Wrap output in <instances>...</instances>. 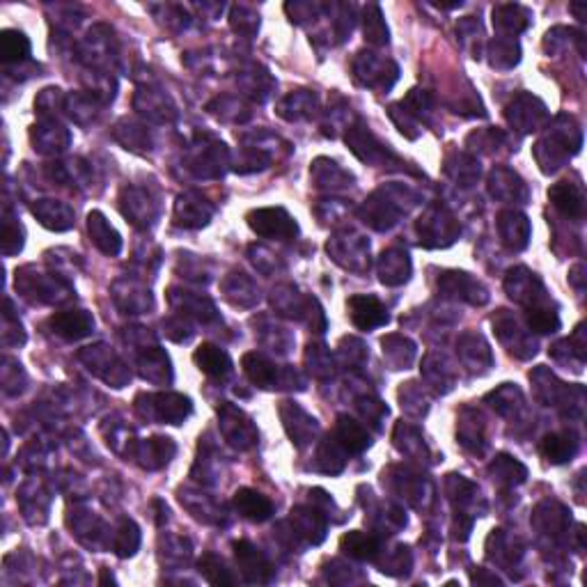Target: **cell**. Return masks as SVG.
Masks as SVG:
<instances>
[{
	"instance_id": "1",
	"label": "cell",
	"mask_w": 587,
	"mask_h": 587,
	"mask_svg": "<svg viewBox=\"0 0 587 587\" xmlns=\"http://www.w3.org/2000/svg\"><path fill=\"white\" fill-rule=\"evenodd\" d=\"M581 145V129H578L572 117H569L567 127H560V122H555V127L551 129V133H546V136L534 145V159H537L542 172L551 175V172H558L573 154H578Z\"/></svg>"
},
{
	"instance_id": "2",
	"label": "cell",
	"mask_w": 587,
	"mask_h": 587,
	"mask_svg": "<svg viewBox=\"0 0 587 587\" xmlns=\"http://www.w3.org/2000/svg\"><path fill=\"white\" fill-rule=\"evenodd\" d=\"M136 408L154 423L181 425L193 413V404L189 397L180 393H156L141 395L136 399Z\"/></svg>"
},
{
	"instance_id": "3",
	"label": "cell",
	"mask_w": 587,
	"mask_h": 587,
	"mask_svg": "<svg viewBox=\"0 0 587 587\" xmlns=\"http://www.w3.org/2000/svg\"><path fill=\"white\" fill-rule=\"evenodd\" d=\"M243 372H246L248 381L262 390H273V388H291L294 381H298L297 372L294 369H280L278 365H273L267 356L258 354H246L241 360ZM301 384V381H298Z\"/></svg>"
},
{
	"instance_id": "4",
	"label": "cell",
	"mask_w": 587,
	"mask_h": 587,
	"mask_svg": "<svg viewBox=\"0 0 587 587\" xmlns=\"http://www.w3.org/2000/svg\"><path fill=\"white\" fill-rule=\"evenodd\" d=\"M248 225L255 234L262 239H280V241H289L298 234V223L287 214L282 207H264L253 209L246 216Z\"/></svg>"
},
{
	"instance_id": "5",
	"label": "cell",
	"mask_w": 587,
	"mask_h": 587,
	"mask_svg": "<svg viewBox=\"0 0 587 587\" xmlns=\"http://www.w3.org/2000/svg\"><path fill=\"white\" fill-rule=\"evenodd\" d=\"M417 232H420V241L427 248L436 246H450L456 237H459L461 228L443 207L427 209L420 220H417Z\"/></svg>"
},
{
	"instance_id": "6",
	"label": "cell",
	"mask_w": 587,
	"mask_h": 587,
	"mask_svg": "<svg viewBox=\"0 0 587 587\" xmlns=\"http://www.w3.org/2000/svg\"><path fill=\"white\" fill-rule=\"evenodd\" d=\"M354 76L360 85L374 90H390L393 83L397 81V64L390 60L379 58L377 54H358L354 60Z\"/></svg>"
},
{
	"instance_id": "7",
	"label": "cell",
	"mask_w": 587,
	"mask_h": 587,
	"mask_svg": "<svg viewBox=\"0 0 587 587\" xmlns=\"http://www.w3.org/2000/svg\"><path fill=\"white\" fill-rule=\"evenodd\" d=\"M402 214H406V207L399 204V200L395 198L393 191L386 189L377 191V193L363 204V209H360V216H363L365 223L372 225V228L379 230V232L397 225Z\"/></svg>"
},
{
	"instance_id": "8",
	"label": "cell",
	"mask_w": 587,
	"mask_h": 587,
	"mask_svg": "<svg viewBox=\"0 0 587 587\" xmlns=\"http://www.w3.org/2000/svg\"><path fill=\"white\" fill-rule=\"evenodd\" d=\"M81 358L88 363V367L93 369L97 377H102L106 384H111L113 388H124L127 381L132 379V374L124 367V363H122L108 347H88V349L81 351Z\"/></svg>"
},
{
	"instance_id": "9",
	"label": "cell",
	"mask_w": 587,
	"mask_h": 587,
	"mask_svg": "<svg viewBox=\"0 0 587 587\" xmlns=\"http://www.w3.org/2000/svg\"><path fill=\"white\" fill-rule=\"evenodd\" d=\"M219 417L220 432L228 438L230 445L239 447V450H248V447H253L258 443V429L241 408L232 406V404H223L219 408Z\"/></svg>"
},
{
	"instance_id": "10",
	"label": "cell",
	"mask_w": 587,
	"mask_h": 587,
	"mask_svg": "<svg viewBox=\"0 0 587 587\" xmlns=\"http://www.w3.org/2000/svg\"><path fill=\"white\" fill-rule=\"evenodd\" d=\"M438 287H441V294L447 298H455V301L471 303V306H484L489 301V294L482 287L480 280L471 276V273L464 271H447L443 273L441 280H438Z\"/></svg>"
},
{
	"instance_id": "11",
	"label": "cell",
	"mask_w": 587,
	"mask_h": 587,
	"mask_svg": "<svg viewBox=\"0 0 587 587\" xmlns=\"http://www.w3.org/2000/svg\"><path fill=\"white\" fill-rule=\"evenodd\" d=\"M505 117L516 132L521 133L537 132L543 122H546V106H543L537 97H533V94L521 93L516 94L514 102L507 106Z\"/></svg>"
},
{
	"instance_id": "12",
	"label": "cell",
	"mask_w": 587,
	"mask_h": 587,
	"mask_svg": "<svg viewBox=\"0 0 587 587\" xmlns=\"http://www.w3.org/2000/svg\"><path fill=\"white\" fill-rule=\"evenodd\" d=\"M505 289L507 294H510V298H514L516 303H521V306L525 308L549 303L546 301V297H543L546 289H543L542 280H539L533 271H528V269L523 267H516L507 273Z\"/></svg>"
},
{
	"instance_id": "13",
	"label": "cell",
	"mask_w": 587,
	"mask_h": 587,
	"mask_svg": "<svg viewBox=\"0 0 587 587\" xmlns=\"http://www.w3.org/2000/svg\"><path fill=\"white\" fill-rule=\"evenodd\" d=\"M347 310H349L351 324L358 330H374L379 326L388 324V310L384 303L372 294H356L347 301Z\"/></svg>"
},
{
	"instance_id": "14",
	"label": "cell",
	"mask_w": 587,
	"mask_h": 587,
	"mask_svg": "<svg viewBox=\"0 0 587 587\" xmlns=\"http://www.w3.org/2000/svg\"><path fill=\"white\" fill-rule=\"evenodd\" d=\"M234 558H237L239 572L243 573L248 582H269L273 576L271 563L267 560V555L255 546V543L246 542H234Z\"/></svg>"
},
{
	"instance_id": "15",
	"label": "cell",
	"mask_w": 587,
	"mask_h": 587,
	"mask_svg": "<svg viewBox=\"0 0 587 587\" xmlns=\"http://www.w3.org/2000/svg\"><path fill=\"white\" fill-rule=\"evenodd\" d=\"M280 417H282V425H285L287 434H289V438L297 443L298 447L312 443V438H315L317 432H319V425H317L315 417L308 416V413L303 411L297 402H282L280 404Z\"/></svg>"
},
{
	"instance_id": "16",
	"label": "cell",
	"mask_w": 587,
	"mask_h": 587,
	"mask_svg": "<svg viewBox=\"0 0 587 587\" xmlns=\"http://www.w3.org/2000/svg\"><path fill=\"white\" fill-rule=\"evenodd\" d=\"M51 330L63 340H83L94 330V317L88 310H63L51 315Z\"/></svg>"
},
{
	"instance_id": "17",
	"label": "cell",
	"mask_w": 587,
	"mask_h": 587,
	"mask_svg": "<svg viewBox=\"0 0 587 587\" xmlns=\"http://www.w3.org/2000/svg\"><path fill=\"white\" fill-rule=\"evenodd\" d=\"M347 145L351 147L356 156L365 163H384L390 154V150L386 145H381L377 138L372 136L369 127H365L363 122L354 124V127L347 132Z\"/></svg>"
},
{
	"instance_id": "18",
	"label": "cell",
	"mask_w": 587,
	"mask_h": 587,
	"mask_svg": "<svg viewBox=\"0 0 587 587\" xmlns=\"http://www.w3.org/2000/svg\"><path fill=\"white\" fill-rule=\"evenodd\" d=\"M120 209L122 214L127 216L133 225L138 228H150L156 219V204L152 202L150 195L142 189H124L120 195Z\"/></svg>"
},
{
	"instance_id": "19",
	"label": "cell",
	"mask_w": 587,
	"mask_h": 587,
	"mask_svg": "<svg viewBox=\"0 0 587 587\" xmlns=\"http://www.w3.org/2000/svg\"><path fill=\"white\" fill-rule=\"evenodd\" d=\"M549 200L564 219L582 220V216H585V193L576 181H558L549 191Z\"/></svg>"
},
{
	"instance_id": "20",
	"label": "cell",
	"mask_w": 587,
	"mask_h": 587,
	"mask_svg": "<svg viewBox=\"0 0 587 587\" xmlns=\"http://www.w3.org/2000/svg\"><path fill=\"white\" fill-rule=\"evenodd\" d=\"M498 234L500 241L505 243V248L510 250H523L530 241V220L528 216H523L521 211L507 209L498 214Z\"/></svg>"
},
{
	"instance_id": "21",
	"label": "cell",
	"mask_w": 587,
	"mask_h": 587,
	"mask_svg": "<svg viewBox=\"0 0 587 587\" xmlns=\"http://www.w3.org/2000/svg\"><path fill=\"white\" fill-rule=\"evenodd\" d=\"M328 253H333V258L340 262L345 255H351L349 258V264H347V269H351V271H363L365 264L369 267V243L365 241L360 234H338V237H333V241L328 243Z\"/></svg>"
},
{
	"instance_id": "22",
	"label": "cell",
	"mask_w": 587,
	"mask_h": 587,
	"mask_svg": "<svg viewBox=\"0 0 587 587\" xmlns=\"http://www.w3.org/2000/svg\"><path fill=\"white\" fill-rule=\"evenodd\" d=\"M225 152L223 142H204V145H195L193 154L189 159V168L198 177H220L223 175V163H225Z\"/></svg>"
},
{
	"instance_id": "23",
	"label": "cell",
	"mask_w": 587,
	"mask_h": 587,
	"mask_svg": "<svg viewBox=\"0 0 587 587\" xmlns=\"http://www.w3.org/2000/svg\"><path fill=\"white\" fill-rule=\"evenodd\" d=\"M211 216H214V207L207 200L200 198V195H180V200L175 204V220L181 228H202V225H207L211 220Z\"/></svg>"
},
{
	"instance_id": "24",
	"label": "cell",
	"mask_w": 587,
	"mask_h": 587,
	"mask_svg": "<svg viewBox=\"0 0 587 587\" xmlns=\"http://www.w3.org/2000/svg\"><path fill=\"white\" fill-rule=\"evenodd\" d=\"M33 214L46 230H54V232L73 228V209L60 200H37L33 204Z\"/></svg>"
},
{
	"instance_id": "25",
	"label": "cell",
	"mask_w": 587,
	"mask_h": 587,
	"mask_svg": "<svg viewBox=\"0 0 587 587\" xmlns=\"http://www.w3.org/2000/svg\"><path fill=\"white\" fill-rule=\"evenodd\" d=\"M232 503L239 516H243L246 521H253V523H264L273 516V503L255 489H239L234 494Z\"/></svg>"
},
{
	"instance_id": "26",
	"label": "cell",
	"mask_w": 587,
	"mask_h": 587,
	"mask_svg": "<svg viewBox=\"0 0 587 587\" xmlns=\"http://www.w3.org/2000/svg\"><path fill=\"white\" fill-rule=\"evenodd\" d=\"M177 445L172 443V438L168 436H152L147 441L138 443L136 459L142 468L147 471H156V468H163L168 461L175 456Z\"/></svg>"
},
{
	"instance_id": "27",
	"label": "cell",
	"mask_w": 587,
	"mask_h": 587,
	"mask_svg": "<svg viewBox=\"0 0 587 587\" xmlns=\"http://www.w3.org/2000/svg\"><path fill=\"white\" fill-rule=\"evenodd\" d=\"M88 232L94 246H97L103 255H108V258L120 255L122 237L117 234V230L108 223L102 211H90L88 214Z\"/></svg>"
},
{
	"instance_id": "28",
	"label": "cell",
	"mask_w": 587,
	"mask_h": 587,
	"mask_svg": "<svg viewBox=\"0 0 587 587\" xmlns=\"http://www.w3.org/2000/svg\"><path fill=\"white\" fill-rule=\"evenodd\" d=\"M195 365L200 367V372H204L207 377L216 381L228 379L230 372H232V360H230L228 351H223L216 345H202L195 349L193 354Z\"/></svg>"
},
{
	"instance_id": "29",
	"label": "cell",
	"mask_w": 587,
	"mask_h": 587,
	"mask_svg": "<svg viewBox=\"0 0 587 587\" xmlns=\"http://www.w3.org/2000/svg\"><path fill=\"white\" fill-rule=\"evenodd\" d=\"M291 533H297L298 537L306 539L308 543H321L326 537V521L319 512H315L312 507H297L291 510L289 516Z\"/></svg>"
},
{
	"instance_id": "30",
	"label": "cell",
	"mask_w": 587,
	"mask_h": 587,
	"mask_svg": "<svg viewBox=\"0 0 587 587\" xmlns=\"http://www.w3.org/2000/svg\"><path fill=\"white\" fill-rule=\"evenodd\" d=\"M489 191L494 198L505 200V202H525V198H528L523 180L507 168H498V171L491 172Z\"/></svg>"
},
{
	"instance_id": "31",
	"label": "cell",
	"mask_w": 587,
	"mask_h": 587,
	"mask_svg": "<svg viewBox=\"0 0 587 587\" xmlns=\"http://www.w3.org/2000/svg\"><path fill=\"white\" fill-rule=\"evenodd\" d=\"M133 106H136V111L142 117H147L152 122H171L175 117V108H172V103L168 102V97L161 90H138Z\"/></svg>"
},
{
	"instance_id": "32",
	"label": "cell",
	"mask_w": 587,
	"mask_h": 587,
	"mask_svg": "<svg viewBox=\"0 0 587 587\" xmlns=\"http://www.w3.org/2000/svg\"><path fill=\"white\" fill-rule=\"evenodd\" d=\"M377 269H379V278L384 285L397 287L411 278V258L399 248H390V250H384Z\"/></svg>"
},
{
	"instance_id": "33",
	"label": "cell",
	"mask_w": 587,
	"mask_h": 587,
	"mask_svg": "<svg viewBox=\"0 0 587 587\" xmlns=\"http://www.w3.org/2000/svg\"><path fill=\"white\" fill-rule=\"evenodd\" d=\"M539 452L546 461L551 464H567L576 456L578 452V438L573 436L572 432H555L549 434V436H543L542 445H539Z\"/></svg>"
},
{
	"instance_id": "34",
	"label": "cell",
	"mask_w": 587,
	"mask_h": 587,
	"mask_svg": "<svg viewBox=\"0 0 587 587\" xmlns=\"http://www.w3.org/2000/svg\"><path fill=\"white\" fill-rule=\"evenodd\" d=\"M30 138H33L34 150L42 152V154H55L69 145V132L55 122H44L39 127H33Z\"/></svg>"
},
{
	"instance_id": "35",
	"label": "cell",
	"mask_w": 587,
	"mask_h": 587,
	"mask_svg": "<svg viewBox=\"0 0 587 587\" xmlns=\"http://www.w3.org/2000/svg\"><path fill=\"white\" fill-rule=\"evenodd\" d=\"M335 441L340 443L347 452L358 455L365 447H369V434L365 432V427L360 423H356L354 417L340 416L338 425H335Z\"/></svg>"
},
{
	"instance_id": "36",
	"label": "cell",
	"mask_w": 587,
	"mask_h": 587,
	"mask_svg": "<svg viewBox=\"0 0 587 587\" xmlns=\"http://www.w3.org/2000/svg\"><path fill=\"white\" fill-rule=\"evenodd\" d=\"M138 365H141L142 379L152 381V384H171V360H168V356H165L159 347L145 349V354L141 356Z\"/></svg>"
},
{
	"instance_id": "37",
	"label": "cell",
	"mask_w": 587,
	"mask_h": 587,
	"mask_svg": "<svg viewBox=\"0 0 587 587\" xmlns=\"http://www.w3.org/2000/svg\"><path fill=\"white\" fill-rule=\"evenodd\" d=\"M340 549L354 560H374L379 553V539L374 534L354 530V533H347L340 539Z\"/></svg>"
},
{
	"instance_id": "38",
	"label": "cell",
	"mask_w": 587,
	"mask_h": 587,
	"mask_svg": "<svg viewBox=\"0 0 587 587\" xmlns=\"http://www.w3.org/2000/svg\"><path fill=\"white\" fill-rule=\"evenodd\" d=\"M530 15L521 5H498L494 10V28L503 34H519L528 28Z\"/></svg>"
},
{
	"instance_id": "39",
	"label": "cell",
	"mask_w": 587,
	"mask_h": 587,
	"mask_svg": "<svg viewBox=\"0 0 587 587\" xmlns=\"http://www.w3.org/2000/svg\"><path fill=\"white\" fill-rule=\"evenodd\" d=\"M459 356L461 360L468 365L471 369H477L480 365H484V367H489L491 365V349L489 345L484 342V338L482 335H475V333H468L464 335L459 340Z\"/></svg>"
},
{
	"instance_id": "40",
	"label": "cell",
	"mask_w": 587,
	"mask_h": 587,
	"mask_svg": "<svg viewBox=\"0 0 587 587\" xmlns=\"http://www.w3.org/2000/svg\"><path fill=\"white\" fill-rule=\"evenodd\" d=\"M317 111V94L308 93V90H298V93H291L289 97L282 99L280 113L285 120H303V117H310L312 113Z\"/></svg>"
},
{
	"instance_id": "41",
	"label": "cell",
	"mask_w": 587,
	"mask_h": 587,
	"mask_svg": "<svg viewBox=\"0 0 587 587\" xmlns=\"http://www.w3.org/2000/svg\"><path fill=\"white\" fill-rule=\"evenodd\" d=\"M171 301L172 306L177 308V310L181 312V315H193L198 317V319L207 321L211 319V317H216V310H214V303L207 301V298L202 297H195V294H189V291H171Z\"/></svg>"
},
{
	"instance_id": "42",
	"label": "cell",
	"mask_w": 587,
	"mask_h": 587,
	"mask_svg": "<svg viewBox=\"0 0 587 587\" xmlns=\"http://www.w3.org/2000/svg\"><path fill=\"white\" fill-rule=\"evenodd\" d=\"M384 358L393 365V369H406L416 358V347L402 335H390L384 340Z\"/></svg>"
},
{
	"instance_id": "43",
	"label": "cell",
	"mask_w": 587,
	"mask_h": 587,
	"mask_svg": "<svg viewBox=\"0 0 587 587\" xmlns=\"http://www.w3.org/2000/svg\"><path fill=\"white\" fill-rule=\"evenodd\" d=\"M115 138L124 145V150L145 152L150 150V133L142 124L132 120H122L115 127Z\"/></svg>"
},
{
	"instance_id": "44",
	"label": "cell",
	"mask_w": 587,
	"mask_h": 587,
	"mask_svg": "<svg viewBox=\"0 0 587 587\" xmlns=\"http://www.w3.org/2000/svg\"><path fill=\"white\" fill-rule=\"evenodd\" d=\"M0 54H3L5 63H21L30 55V39L21 30H3Z\"/></svg>"
},
{
	"instance_id": "45",
	"label": "cell",
	"mask_w": 587,
	"mask_h": 587,
	"mask_svg": "<svg viewBox=\"0 0 587 587\" xmlns=\"http://www.w3.org/2000/svg\"><path fill=\"white\" fill-rule=\"evenodd\" d=\"M113 549L120 558H132L141 549V528L132 519H124L120 523L115 539H113Z\"/></svg>"
},
{
	"instance_id": "46",
	"label": "cell",
	"mask_w": 587,
	"mask_h": 587,
	"mask_svg": "<svg viewBox=\"0 0 587 587\" xmlns=\"http://www.w3.org/2000/svg\"><path fill=\"white\" fill-rule=\"evenodd\" d=\"M363 33L365 39L374 46H386L390 42L388 37V25H386L384 15H381L379 5H367L363 19Z\"/></svg>"
},
{
	"instance_id": "47",
	"label": "cell",
	"mask_w": 587,
	"mask_h": 587,
	"mask_svg": "<svg viewBox=\"0 0 587 587\" xmlns=\"http://www.w3.org/2000/svg\"><path fill=\"white\" fill-rule=\"evenodd\" d=\"M200 573L204 576V581L211 582V585H234L237 578L232 576L228 567H225L223 558H219L216 553H204L198 563Z\"/></svg>"
},
{
	"instance_id": "48",
	"label": "cell",
	"mask_w": 587,
	"mask_h": 587,
	"mask_svg": "<svg viewBox=\"0 0 587 587\" xmlns=\"http://www.w3.org/2000/svg\"><path fill=\"white\" fill-rule=\"evenodd\" d=\"M525 321H528L530 330L534 333H555L560 330V315L555 312V308H551L549 303L534 306L525 310Z\"/></svg>"
},
{
	"instance_id": "49",
	"label": "cell",
	"mask_w": 587,
	"mask_h": 587,
	"mask_svg": "<svg viewBox=\"0 0 587 587\" xmlns=\"http://www.w3.org/2000/svg\"><path fill=\"white\" fill-rule=\"evenodd\" d=\"M491 475L498 482H505V484H521V482L528 477V471H525L523 464H519L516 459L507 455L495 456V461L489 466Z\"/></svg>"
},
{
	"instance_id": "50",
	"label": "cell",
	"mask_w": 587,
	"mask_h": 587,
	"mask_svg": "<svg viewBox=\"0 0 587 587\" xmlns=\"http://www.w3.org/2000/svg\"><path fill=\"white\" fill-rule=\"evenodd\" d=\"M489 402H494L491 406L500 413V416H514L516 411L523 404V397H521V390L514 388L512 384H503L498 390L489 395Z\"/></svg>"
},
{
	"instance_id": "51",
	"label": "cell",
	"mask_w": 587,
	"mask_h": 587,
	"mask_svg": "<svg viewBox=\"0 0 587 587\" xmlns=\"http://www.w3.org/2000/svg\"><path fill=\"white\" fill-rule=\"evenodd\" d=\"M489 55H491V64L495 69H510L519 63V44L512 42V39H495L489 44Z\"/></svg>"
},
{
	"instance_id": "52",
	"label": "cell",
	"mask_w": 587,
	"mask_h": 587,
	"mask_svg": "<svg viewBox=\"0 0 587 587\" xmlns=\"http://www.w3.org/2000/svg\"><path fill=\"white\" fill-rule=\"evenodd\" d=\"M455 163H456V168H445V171H447V175L455 177V180L459 181V184L471 186L473 181H475L477 177H480V165H477V161L471 159V156L456 154Z\"/></svg>"
},
{
	"instance_id": "53",
	"label": "cell",
	"mask_w": 587,
	"mask_h": 587,
	"mask_svg": "<svg viewBox=\"0 0 587 587\" xmlns=\"http://www.w3.org/2000/svg\"><path fill=\"white\" fill-rule=\"evenodd\" d=\"M24 248V228L19 223H12V219L7 216L5 223H3V253L10 258V255L19 253Z\"/></svg>"
},
{
	"instance_id": "54",
	"label": "cell",
	"mask_w": 587,
	"mask_h": 587,
	"mask_svg": "<svg viewBox=\"0 0 587 587\" xmlns=\"http://www.w3.org/2000/svg\"><path fill=\"white\" fill-rule=\"evenodd\" d=\"M388 113H390V117H393V122L397 124V129L404 133V136L411 138V141H413V138L420 136V132H423V129H420V122H417L413 115H408V113L404 111V108L399 106V103L390 106Z\"/></svg>"
},
{
	"instance_id": "55",
	"label": "cell",
	"mask_w": 587,
	"mask_h": 587,
	"mask_svg": "<svg viewBox=\"0 0 587 587\" xmlns=\"http://www.w3.org/2000/svg\"><path fill=\"white\" fill-rule=\"evenodd\" d=\"M108 581L115 582V581H113V576H108V569H103V572H102V582H108Z\"/></svg>"
}]
</instances>
